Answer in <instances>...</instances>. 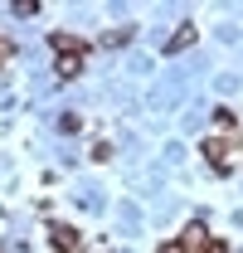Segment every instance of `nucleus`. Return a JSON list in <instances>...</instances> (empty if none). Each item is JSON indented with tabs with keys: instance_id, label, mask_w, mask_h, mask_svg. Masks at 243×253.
I'll return each mask as SVG.
<instances>
[{
	"instance_id": "39448f33",
	"label": "nucleus",
	"mask_w": 243,
	"mask_h": 253,
	"mask_svg": "<svg viewBox=\"0 0 243 253\" xmlns=\"http://www.w3.org/2000/svg\"><path fill=\"white\" fill-rule=\"evenodd\" d=\"M214 122H219V126H229V131H234V126H239V117H234L229 107H219V112H214Z\"/></svg>"
},
{
	"instance_id": "6e6552de",
	"label": "nucleus",
	"mask_w": 243,
	"mask_h": 253,
	"mask_svg": "<svg viewBox=\"0 0 243 253\" xmlns=\"http://www.w3.org/2000/svg\"><path fill=\"white\" fill-rule=\"evenodd\" d=\"M161 253H190V249H185L180 239H170V244H161Z\"/></svg>"
},
{
	"instance_id": "7ed1b4c3",
	"label": "nucleus",
	"mask_w": 243,
	"mask_h": 253,
	"mask_svg": "<svg viewBox=\"0 0 243 253\" xmlns=\"http://www.w3.org/2000/svg\"><path fill=\"white\" fill-rule=\"evenodd\" d=\"M180 244H185V249H190V253H200V249H204V244H209V239H204V224H190V229H185V234H180Z\"/></svg>"
},
{
	"instance_id": "f03ea898",
	"label": "nucleus",
	"mask_w": 243,
	"mask_h": 253,
	"mask_svg": "<svg viewBox=\"0 0 243 253\" xmlns=\"http://www.w3.org/2000/svg\"><path fill=\"white\" fill-rule=\"evenodd\" d=\"M204 156H209V166L224 170V161H229V141H224V136H209V141H204Z\"/></svg>"
},
{
	"instance_id": "20e7f679",
	"label": "nucleus",
	"mask_w": 243,
	"mask_h": 253,
	"mask_svg": "<svg viewBox=\"0 0 243 253\" xmlns=\"http://www.w3.org/2000/svg\"><path fill=\"white\" fill-rule=\"evenodd\" d=\"M185 44H195V25H180V30L170 34V44H165V54H180Z\"/></svg>"
},
{
	"instance_id": "0eeeda50",
	"label": "nucleus",
	"mask_w": 243,
	"mask_h": 253,
	"mask_svg": "<svg viewBox=\"0 0 243 253\" xmlns=\"http://www.w3.org/2000/svg\"><path fill=\"white\" fill-rule=\"evenodd\" d=\"M200 253H229V244H224V239H209V244H204Z\"/></svg>"
},
{
	"instance_id": "f257e3e1",
	"label": "nucleus",
	"mask_w": 243,
	"mask_h": 253,
	"mask_svg": "<svg viewBox=\"0 0 243 253\" xmlns=\"http://www.w3.org/2000/svg\"><path fill=\"white\" fill-rule=\"evenodd\" d=\"M49 239H54V249H59V253H78V249H83L78 229H68V224H54V229H49Z\"/></svg>"
},
{
	"instance_id": "423d86ee",
	"label": "nucleus",
	"mask_w": 243,
	"mask_h": 253,
	"mask_svg": "<svg viewBox=\"0 0 243 253\" xmlns=\"http://www.w3.org/2000/svg\"><path fill=\"white\" fill-rule=\"evenodd\" d=\"M78 68H83V59H59V73H63V78H73Z\"/></svg>"
}]
</instances>
